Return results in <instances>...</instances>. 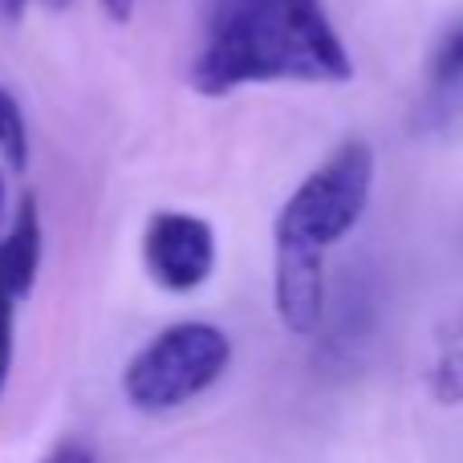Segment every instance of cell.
<instances>
[{
  "label": "cell",
  "instance_id": "obj_5",
  "mask_svg": "<svg viewBox=\"0 0 463 463\" xmlns=\"http://www.w3.org/2000/svg\"><path fill=\"white\" fill-rule=\"evenodd\" d=\"M427 394L439 407L463 402V309L435 326V354L427 366Z\"/></svg>",
  "mask_w": 463,
  "mask_h": 463
},
{
  "label": "cell",
  "instance_id": "obj_11",
  "mask_svg": "<svg viewBox=\"0 0 463 463\" xmlns=\"http://www.w3.org/2000/svg\"><path fill=\"white\" fill-rule=\"evenodd\" d=\"M24 8H29V0H0V21L16 24L24 16Z\"/></svg>",
  "mask_w": 463,
  "mask_h": 463
},
{
  "label": "cell",
  "instance_id": "obj_1",
  "mask_svg": "<svg viewBox=\"0 0 463 463\" xmlns=\"http://www.w3.org/2000/svg\"><path fill=\"white\" fill-rule=\"evenodd\" d=\"M350 78V49L329 21L326 0H212L187 73L203 98L260 81L337 86Z\"/></svg>",
  "mask_w": 463,
  "mask_h": 463
},
{
  "label": "cell",
  "instance_id": "obj_3",
  "mask_svg": "<svg viewBox=\"0 0 463 463\" xmlns=\"http://www.w3.org/2000/svg\"><path fill=\"white\" fill-rule=\"evenodd\" d=\"M232 362V342L212 321H175L155 334L122 370V394L135 411L163 415L224 378Z\"/></svg>",
  "mask_w": 463,
  "mask_h": 463
},
{
  "label": "cell",
  "instance_id": "obj_4",
  "mask_svg": "<svg viewBox=\"0 0 463 463\" xmlns=\"http://www.w3.org/2000/svg\"><path fill=\"white\" fill-rule=\"evenodd\" d=\"M216 228L195 212H155L143 228V264L167 293H195L216 272Z\"/></svg>",
  "mask_w": 463,
  "mask_h": 463
},
{
  "label": "cell",
  "instance_id": "obj_8",
  "mask_svg": "<svg viewBox=\"0 0 463 463\" xmlns=\"http://www.w3.org/2000/svg\"><path fill=\"white\" fill-rule=\"evenodd\" d=\"M16 297L0 285V399H5L8 374H13V358H16Z\"/></svg>",
  "mask_w": 463,
  "mask_h": 463
},
{
  "label": "cell",
  "instance_id": "obj_13",
  "mask_svg": "<svg viewBox=\"0 0 463 463\" xmlns=\"http://www.w3.org/2000/svg\"><path fill=\"white\" fill-rule=\"evenodd\" d=\"M0 212H5V171H0Z\"/></svg>",
  "mask_w": 463,
  "mask_h": 463
},
{
  "label": "cell",
  "instance_id": "obj_9",
  "mask_svg": "<svg viewBox=\"0 0 463 463\" xmlns=\"http://www.w3.org/2000/svg\"><path fill=\"white\" fill-rule=\"evenodd\" d=\"M37 463H98V459H94V448H90V443L65 439V443H57V448L49 451L45 459H37Z\"/></svg>",
  "mask_w": 463,
  "mask_h": 463
},
{
  "label": "cell",
  "instance_id": "obj_7",
  "mask_svg": "<svg viewBox=\"0 0 463 463\" xmlns=\"http://www.w3.org/2000/svg\"><path fill=\"white\" fill-rule=\"evenodd\" d=\"M0 159L13 171L29 167V127H24V110L8 86H0Z\"/></svg>",
  "mask_w": 463,
  "mask_h": 463
},
{
  "label": "cell",
  "instance_id": "obj_10",
  "mask_svg": "<svg viewBox=\"0 0 463 463\" xmlns=\"http://www.w3.org/2000/svg\"><path fill=\"white\" fill-rule=\"evenodd\" d=\"M102 5V13L110 16L114 24H127L130 16H135V0H98Z\"/></svg>",
  "mask_w": 463,
  "mask_h": 463
},
{
  "label": "cell",
  "instance_id": "obj_2",
  "mask_svg": "<svg viewBox=\"0 0 463 463\" xmlns=\"http://www.w3.org/2000/svg\"><path fill=\"white\" fill-rule=\"evenodd\" d=\"M370 192H374V151L362 138H345L285 200L272 228L277 252L326 260L329 248L350 236L354 224L366 216Z\"/></svg>",
  "mask_w": 463,
  "mask_h": 463
},
{
  "label": "cell",
  "instance_id": "obj_12",
  "mask_svg": "<svg viewBox=\"0 0 463 463\" xmlns=\"http://www.w3.org/2000/svg\"><path fill=\"white\" fill-rule=\"evenodd\" d=\"M45 5H49V8H70L73 0H45Z\"/></svg>",
  "mask_w": 463,
  "mask_h": 463
},
{
  "label": "cell",
  "instance_id": "obj_6",
  "mask_svg": "<svg viewBox=\"0 0 463 463\" xmlns=\"http://www.w3.org/2000/svg\"><path fill=\"white\" fill-rule=\"evenodd\" d=\"M427 86L431 98H451L463 90V21L448 24L427 53Z\"/></svg>",
  "mask_w": 463,
  "mask_h": 463
}]
</instances>
